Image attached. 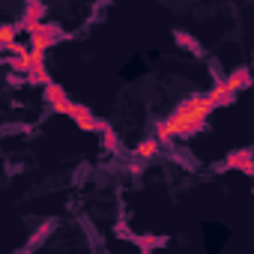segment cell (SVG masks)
<instances>
[{"label":"cell","instance_id":"obj_12","mask_svg":"<svg viewBox=\"0 0 254 254\" xmlns=\"http://www.w3.org/2000/svg\"><path fill=\"white\" fill-rule=\"evenodd\" d=\"M54 227H57V221H45V224H42V227H39V230H36V233L30 236V242H27L24 248L36 251V248H39V245H42V242H45V239H48V236L54 233Z\"/></svg>","mask_w":254,"mask_h":254},{"label":"cell","instance_id":"obj_4","mask_svg":"<svg viewBox=\"0 0 254 254\" xmlns=\"http://www.w3.org/2000/svg\"><path fill=\"white\" fill-rule=\"evenodd\" d=\"M221 84L236 96V93H242V90H248V87H251V72H248L245 66H239V69H233L227 78H221Z\"/></svg>","mask_w":254,"mask_h":254},{"label":"cell","instance_id":"obj_9","mask_svg":"<svg viewBox=\"0 0 254 254\" xmlns=\"http://www.w3.org/2000/svg\"><path fill=\"white\" fill-rule=\"evenodd\" d=\"M27 84H33V87H45V84H51V75L45 72V63H33L30 69H27V78H24Z\"/></svg>","mask_w":254,"mask_h":254},{"label":"cell","instance_id":"obj_2","mask_svg":"<svg viewBox=\"0 0 254 254\" xmlns=\"http://www.w3.org/2000/svg\"><path fill=\"white\" fill-rule=\"evenodd\" d=\"M63 39H69V33H66L60 24L42 21V24H39V30L33 33V42H30V48H36V51H45V48H51L54 42H63Z\"/></svg>","mask_w":254,"mask_h":254},{"label":"cell","instance_id":"obj_6","mask_svg":"<svg viewBox=\"0 0 254 254\" xmlns=\"http://www.w3.org/2000/svg\"><path fill=\"white\" fill-rule=\"evenodd\" d=\"M168 242H171L168 236H156V233H141V236H135V242H132V245H135V248H141V251H150V254H153L156 248H165Z\"/></svg>","mask_w":254,"mask_h":254},{"label":"cell","instance_id":"obj_15","mask_svg":"<svg viewBox=\"0 0 254 254\" xmlns=\"http://www.w3.org/2000/svg\"><path fill=\"white\" fill-rule=\"evenodd\" d=\"M9 66H12V72H27L33 63H30V57H27V54H21V57H12V60H9Z\"/></svg>","mask_w":254,"mask_h":254},{"label":"cell","instance_id":"obj_1","mask_svg":"<svg viewBox=\"0 0 254 254\" xmlns=\"http://www.w3.org/2000/svg\"><path fill=\"white\" fill-rule=\"evenodd\" d=\"M212 111H215V105H212V99H209L206 93L189 96L186 102H180V105L174 108V114H171L168 120H162V123L156 126V141H159V144H168L171 138L189 141L191 135H197V132L206 129V117H209Z\"/></svg>","mask_w":254,"mask_h":254},{"label":"cell","instance_id":"obj_8","mask_svg":"<svg viewBox=\"0 0 254 254\" xmlns=\"http://www.w3.org/2000/svg\"><path fill=\"white\" fill-rule=\"evenodd\" d=\"M69 117L75 120V126H78L81 132H93V120H96V117H93L84 105H72V114H69Z\"/></svg>","mask_w":254,"mask_h":254},{"label":"cell","instance_id":"obj_3","mask_svg":"<svg viewBox=\"0 0 254 254\" xmlns=\"http://www.w3.org/2000/svg\"><path fill=\"white\" fill-rule=\"evenodd\" d=\"M42 15H45V6H42V3H27V6H24V15H21V21H18V27L33 36V33L39 30V24H42Z\"/></svg>","mask_w":254,"mask_h":254},{"label":"cell","instance_id":"obj_13","mask_svg":"<svg viewBox=\"0 0 254 254\" xmlns=\"http://www.w3.org/2000/svg\"><path fill=\"white\" fill-rule=\"evenodd\" d=\"M102 147H105L108 153H117V150H120V138H117L114 129H105V132H102Z\"/></svg>","mask_w":254,"mask_h":254},{"label":"cell","instance_id":"obj_7","mask_svg":"<svg viewBox=\"0 0 254 254\" xmlns=\"http://www.w3.org/2000/svg\"><path fill=\"white\" fill-rule=\"evenodd\" d=\"M174 42H177L180 48L191 51L194 57H203V45H200V39H194L191 33H186V30H174Z\"/></svg>","mask_w":254,"mask_h":254},{"label":"cell","instance_id":"obj_5","mask_svg":"<svg viewBox=\"0 0 254 254\" xmlns=\"http://www.w3.org/2000/svg\"><path fill=\"white\" fill-rule=\"evenodd\" d=\"M227 168H236V171H242L245 177H251L254 174V165H251V150L245 147V150H233L230 156H227Z\"/></svg>","mask_w":254,"mask_h":254},{"label":"cell","instance_id":"obj_10","mask_svg":"<svg viewBox=\"0 0 254 254\" xmlns=\"http://www.w3.org/2000/svg\"><path fill=\"white\" fill-rule=\"evenodd\" d=\"M42 99H45V102H48L51 108H54V105H60V102H69V96H66V90H63L60 84H54V81L42 87Z\"/></svg>","mask_w":254,"mask_h":254},{"label":"cell","instance_id":"obj_16","mask_svg":"<svg viewBox=\"0 0 254 254\" xmlns=\"http://www.w3.org/2000/svg\"><path fill=\"white\" fill-rule=\"evenodd\" d=\"M18 254H33V251H30V248H21V251H18Z\"/></svg>","mask_w":254,"mask_h":254},{"label":"cell","instance_id":"obj_11","mask_svg":"<svg viewBox=\"0 0 254 254\" xmlns=\"http://www.w3.org/2000/svg\"><path fill=\"white\" fill-rule=\"evenodd\" d=\"M156 156H159V141H156V138H150V141H144V144L135 147L138 165H144V162H150V159H156Z\"/></svg>","mask_w":254,"mask_h":254},{"label":"cell","instance_id":"obj_14","mask_svg":"<svg viewBox=\"0 0 254 254\" xmlns=\"http://www.w3.org/2000/svg\"><path fill=\"white\" fill-rule=\"evenodd\" d=\"M114 236H117V239H123V242H135V236H138V233H132L126 221H117V224H114Z\"/></svg>","mask_w":254,"mask_h":254}]
</instances>
